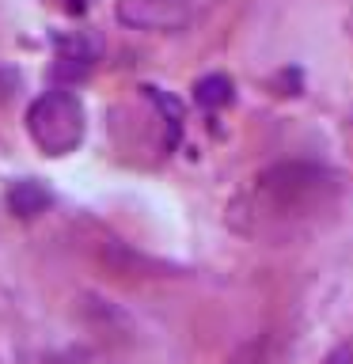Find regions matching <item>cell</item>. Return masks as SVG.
<instances>
[{"mask_svg":"<svg viewBox=\"0 0 353 364\" xmlns=\"http://www.w3.org/2000/svg\"><path fill=\"white\" fill-rule=\"evenodd\" d=\"M65 8H68V11H84L88 0H65Z\"/></svg>","mask_w":353,"mask_h":364,"instance_id":"5b68a950","label":"cell"},{"mask_svg":"<svg viewBox=\"0 0 353 364\" xmlns=\"http://www.w3.org/2000/svg\"><path fill=\"white\" fill-rule=\"evenodd\" d=\"M50 201L53 198L42 182H16V186L8 190V209L16 216H38V213H46Z\"/></svg>","mask_w":353,"mask_h":364,"instance_id":"3957f363","label":"cell"},{"mask_svg":"<svg viewBox=\"0 0 353 364\" xmlns=\"http://www.w3.org/2000/svg\"><path fill=\"white\" fill-rule=\"evenodd\" d=\"M194 99H198V107L205 110H221L224 102H232V80L228 76H201L198 84H194Z\"/></svg>","mask_w":353,"mask_h":364,"instance_id":"277c9868","label":"cell"},{"mask_svg":"<svg viewBox=\"0 0 353 364\" xmlns=\"http://www.w3.org/2000/svg\"><path fill=\"white\" fill-rule=\"evenodd\" d=\"M114 16L130 31L171 34V31H182L194 19V4L190 0H118Z\"/></svg>","mask_w":353,"mask_h":364,"instance_id":"7a4b0ae2","label":"cell"},{"mask_svg":"<svg viewBox=\"0 0 353 364\" xmlns=\"http://www.w3.org/2000/svg\"><path fill=\"white\" fill-rule=\"evenodd\" d=\"M27 136L42 156H68L84 141V107L73 91H46L27 107Z\"/></svg>","mask_w":353,"mask_h":364,"instance_id":"6da1fadb","label":"cell"}]
</instances>
